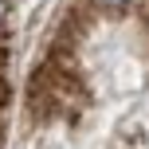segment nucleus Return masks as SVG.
Listing matches in <instances>:
<instances>
[{
  "label": "nucleus",
  "mask_w": 149,
  "mask_h": 149,
  "mask_svg": "<svg viewBox=\"0 0 149 149\" xmlns=\"http://www.w3.org/2000/svg\"><path fill=\"white\" fill-rule=\"evenodd\" d=\"M98 4H126V0H98Z\"/></svg>",
  "instance_id": "1"
},
{
  "label": "nucleus",
  "mask_w": 149,
  "mask_h": 149,
  "mask_svg": "<svg viewBox=\"0 0 149 149\" xmlns=\"http://www.w3.org/2000/svg\"><path fill=\"white\" fill-rule=\"evenodd\" d=\"M0 20H4V0H0Z\"/></svg>",
  "instance_id": "2"
}]
</instances>
